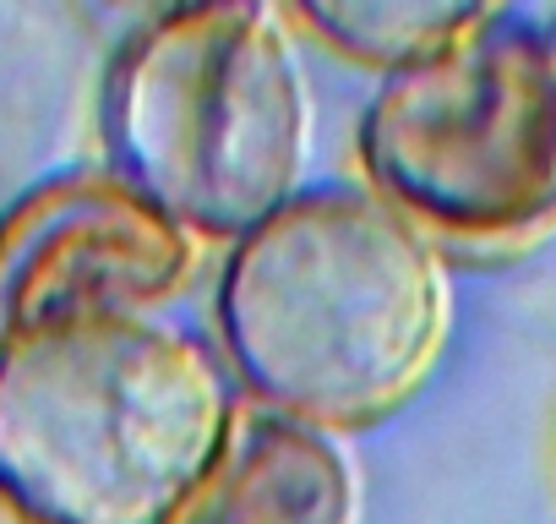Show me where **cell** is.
Returning a JSON list of instances; mask_svg holds the SVG:
<instances>
[{
	"instance_id": "6da1fadb",
	"label": "cell",
	"mask_w": 556,
	"mask_h": 524,
	"mask_svg": "<svg viewBox=\"0 0 556 524\" xmlns=\"http://www.w3.org/2000/svg\"><path fill=\"white\" fill-rule=\"evenodd\" d=\"M213 323L251 404L339 437L426 394L453 285L442 251L377 191L306 186L229 246Z\"/></svg>"
},
{
	"instance_id": "277c9868",
	"label": "cell",
	"mask_w": 556,
	"mask_h": 524,
	"mask_svg": "<svg viewBox=\"0 0 556 524\" xmlns=\"http://www.w3.org/2000/svg\"><path fill=\"white\" fill-rule=\"evenodd\" d=\"M371 191L437 251L518 257L556 235V39L523 7L382 77L355 132Z\"/></svg>"
},
{
	"instance_id": "ba28073f",
	"label": "cell",
	"mask_w": 556,
	"mask_h": 524,
	"mask_svg": "<svg viewBox=\"0 0 556 524\" xmlns=\"http://www.w3.org/2000/svg\"><path fill=\"white\" fill-rule=\"evenodd\" d=\"M0 524H55V519H45L28 497H17L7 481H0Z\"/></svg>"
},
{
	"instance_id": "5b68a950",
	"label": "cell",
	"mask_w": 556,
	"mask_h": 524,
	"mask_svg": "<svg viewBox=\"0 0 556 524\" xmlns=\"http://www.w3.org/2000/svg\"><path fill=\"white\" fill-rule=\"evenodd\" d=\"M202 240L115 170H61L0 208V350L99 317H159Z\"/></svg>"
},
{
	"instance_id": "7a4b0ae2",
	"label": "cell",
	"mask_w": 556,
	"mask_h": 524,
	"mask_svg": "<svg viewBox=\"0 0 556 524\" xmlns=\"http://www.w3.org/2000/svg\"><path fill=\"white\" fill-rule=\"evenodd\" d=\"M229 421L224 361L164 317H99L0 350V481L55 524H164Z\"/></svg>"
},
{
	"instance_id": "8992f818",
	"label": "cell",
	"mask_w": 556,
	"mask_h": 524,
	"mask_svg": "<svg viewBox=\"0 0 556 524\" xmlns=\"http://www.w3.org/2000/svg\"><path fill=\"white\" fill-rule=\"evenodd\" d=\"M361 481L339 437L262 404H235L224 448L164 524H355Z\"/></svg>"
},
{
	"instance_id": "3957f363",
	"label": "cell",
	"mask_w": 556,
	"mask_h": 524,
	"mask_svg": "<svg viewBox=\"0 0 556 524\" xmlns=\"http://www.w3.org/2000/svg\"><path fill=\"white\" fill-rule=\"evenodd\" d=\"M312 88L290 12L218 0L126 34L104 72L110 170L197 240H240L306 186Z\"/></svg>"
},
{
	"instance_id": "52a82bcc",
	"label": "cell",
	"mask_w": 556,
	"mask_h": 524,
	"mask_svg": "<svg viewBox=\"0 0 556 524\" xmlns=\"http://www.w3.org/2000/svg\"><path fill=\"white\" fill-rule=\"evenodd\" d=\"M485 12L491 7H437V0H306L290 12V23L312 28L328 50L393 77L469 39Z\"/></svg>"
}]
</instances>
